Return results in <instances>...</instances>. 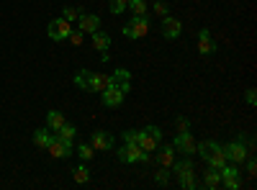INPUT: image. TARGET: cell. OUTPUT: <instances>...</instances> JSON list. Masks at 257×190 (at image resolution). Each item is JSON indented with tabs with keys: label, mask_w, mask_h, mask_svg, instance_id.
I'll return each mask as SVG.
<instances>
[{
	"label": "cell",
	"mask_w": 257,
	"mask_h": 190,
	"mask_svg": "<svg viewBox=\"0 0 257 190\" xmlns=\"http://www.w3.org/2000/svg\"><path fill=\"white\" fill-rule=\"evenodd\" d=\"M82 36H85V34H82V31H80V29H77V31H75V29H72V31H70V36H67V39H70V41H72V44H75V47H80V44H82Z\"/></svg>",
	"instance_id": "33"
},
{
	"label": "cell",
	"mask_w": 257,
	"mask_h": 190,
	"mask_svg": "<svg viewBox=\"0 0 257 190\" xmlns=\"http://www.w3.org/2000/svg\"><path fill=\"white\" fill-rule=\"evenodd\" d=\"M70 31H72V24H70V21H64L62 16L59 18H52L49 26H47V34H49L52 41H64V39L70 36Z\"/></svg>",
	"instance_id": "7"
},
{
	"label": "cell",
	"mask_w": 257,
	"mask_h": 190,
	"mask_svg": "<svg viewBox=\"0 0 257 190\" xmlns=\"http://www.w3.org/2000/svg\"><path fill=\"white\" fill-rule=\"evenodd\" d=\"M244 162H247V175H249V177H254V175H257V162H254V157H249V154H247V159H244Z\"/></svg>",
	"instance_id": "34"
},
{
	"label": "cell",
	"mask_w": 257,
	"mask_h": 190,
	"mask_svg": "<svg viewBox=\"0 0 257 190\" xmlns=\"http://www.w3.org/2000/svg\"><path fill=\"white\" fill-rule=\"evenodd\" d=\"M128 90H132V82H118V85H113V88H108V90H103V93H100V100H103L105 108H118V105L123 103V98H126Z\"/></svg>",
	"instance_id": "2"
},
{
	"label": "cell",
	"mask_w": 257,
	"mask_h": 190,
	"mask_svg": "<svg viewBox=\"0 0 257 190\" xmlns=\"http://www.w3.org/2000/svg\"><path fill=\"white\" fill-rule=\"evenodd\" d=\"M52 139H54V134H52L49 129H36V131H34V144L39 146V149H47Z\"/></svg>",
	"instance_id": "20"
},
{
	"label": "cell",
	"mask_w": 257,
	"mask_h": 190,
	"mask_svg": "<svg viewBox=\"0 0 257 190\" xmlns=\"http://www.w3.org/2000/svg\"><path fill=\"white\" fill-rule=\"evenodd\" d=\"M157 149H160L157 164H160V167H173V162H175V157H178L175 146H173V144H165V146H157Z\"/></svg>",
	"instance_id": "15"
},
{
	"label": "cell",
	"mask_w": 257,
	"mask_h": 190,
	"mask_svg": "<svg viewBox=\"0 0 257 190\" xmlns=\"http://www.w3.org/2000/svg\"><path fill=\"white\" fill-rule=\"evenodd\" d=\"M216 146H219L216 141H203V144H198V152H196V154H201V159H208L211 152L216 149Z\"/></svg>",
	"instance_id": "27"
},
{
	"label": "cell",
	"mask_w": 257,
	"mask_h": 190,
	"mask_svg": "<svg viewBox=\"0 0 257 190\" xmlns=\"http://www.w3.org/2000/svg\"><path fill=\"white\" fill-rule=\"evenodd\" d=\"M47 152H49V157H54V159H67V157H72L75 154V144L72 141H62V139H52L49 141V146H47Z\"/></svg>",
	"instance_id": "9"
},
{
	"label": "cell",
	"mask_w": 257,
	"mask_h": 190,
	"mask_svg": "<svg viewBox=\"0 0 257 190\" xmlns=\"http://www.w3.org/2000/svg\"><path fill=\"white\" fill-rule=\"evenodd\" d=\"M139 146H142V152H149V154H152V152H157L160 141H157L152 134H149V131L144 129V131H139Z\"/></svg>",
	"instance_id": "16"
},
{
	"label": "cell",
	"mask_w": 257,
	"mask_h": 190,
	"mask_svg": "<svg viewBox=\"0 0 257 190\" xmlns=\"http://www.w3.org/2000/svg\"><path fill=\"white\" fill-rule=\"evenodd\" d=\"M206 162H208V167H213V170H221V167H224L229 159H226V154H224V149H221V146H216V149L211 152V157H208Z\"/></svg>",
	"instance_id": "19"
},
{
	"label": "cell",
	"mask_w": 257,
	"mask_h": 190,
	"mask_svg": "<svg viewBox=\"0 0 257 190\" xmlns=\"http://www.w3.org/2000/svg\"><path fill=\"white\" fill-rule=\"evenodd\" d=\"M170 170L178 175V182H180L183 190H193V187L198 185V180H196V170H193V162H190V159H180V162L175 159Z\"/></svg>",
	"instance_id": "1"
},
{
	"label": "cell",
	"mask_w": 257,
	"mask_h": 190,
	"mask_svg": "<svg viewBox=\"0 0 257 190\" xmlns=\"http://www.w3.org/2000/svg\"><path fill=\"white\" fill-rule=\"evenodd\" d=\"M121 34L126 39H142L149 34V18L147 16H132V21L121 29Z\"/></svg>",
	"instance_id": "3"
},
{
	"label": "cell",
	"mask_w": 257,
	"mask_h": 190,
	"mask_svg": "<svg viewBox=\"0 0 257 190\" xmlns=\"http://www.w3.org/2000/svg\"><path fill=\"white\" fill-rule=\"evenodd\" d=\"M88 75H90V70H80V72L72 77V82H75L80 90H88Z\"/></svg>",
	"instance_id": "28"
},
{
	"label": "cell",
	"mask_w": 257,
	"mask_h": 190,
	"mask_svg": "<svg viewBox=\"0 0 257 190\" xmlns=\"http://www.w3.org/2000/svg\"><path fill=\"white\" fill-rule=\"evenodd\" d=\"M82 13H85L82 8H75V6H67V8H64V11H62V18H64V21H70V24H72V21H77V18H80Z\"/></svg>",
	"instance_id": "26"
},
{
	"label": "cell",
	"mask_w": 257,
	"mask_h": 190,
	"mask_svg": "<svg viewBox=\"0 0 257 190\" xmlns=\"http://www.w3.org/2000/svg\"><path fill=\"white\" fill-rule=\"evenodd\" d=\"M244 100H247V105H254V103H257V95H254V90H247Z\"/></svg>",
	"instance_id": "37"
},
{
	"label": "cell",
	"mask_w": 257,
	"mask_h": 190,
	"mask_svg": "<svg viewBox=\"0 0 257 190\" xmlns=\"http://www.w3.org/2000/svg\"><path fill=\"white\" fill-rule=\"evenodd\" d=\"M147 131H149V134H152V136H155L157 141H162V131L157 129V126H147Z\"/></svg>",
	"instance_id": "36"
},
{
	"label": "cell",
	"mask_w": 257,
	"mask_h": 190,
	"mask_svg": "<svg viewBox=\"0 0 257 190\" xmlns=\"http://www.w3.org/2000/svg\"><path fill=\"white\" fill-rule=\"evenodd\" d=\"M149 152H142V146L139 144H123L121 149H118V162L123 164H132V162H149Z\"/></svg>",
	"instance_id": "4"
},
{
	"label": "cell",
	"mask_w": 257,
	"mask_h": 190,
	"mask_svg": "<svg viewBox=\"0 0 257 190\" xmlns=\"http://www.w3.org/2000/svg\"><path fill=\"white\" fill-rule=\"evenodd\" d=\"M126 3H128V0H111L108 8H111V13H113V16H118V13H123V11H126Z\"/></svg>",
	"instance_id": "31"
},
{
	"label": "cell",
	"mask_w": 257,
	"mask_h": 190,
	"mask_svg": "<svg viewBox=\"0 0 257 190\" xmlns=\"http://www.w3.org/2000/svg\"><path fill=\"white\" fill-rule=\"evenodd\" d=\"M57 134V139H62V141H75V136H77V129L72 123H64L59 131H54Z\"/></svg>",
	"instance_id": "23"
},
{
	"label": "cell",
	"mask_w": 257,
	"mask_h": 190,
	"mask_svg": "<svg viewBox=\"0 0 257 190\" xmlns=\"http://www.w3.org/2000/svg\"><path fill=\"white\" fill-rule=\"evenodd\" d=\"M162 36L165 39H178L180 36V31H183V21L180 18H175V16H165L162 18Z\"/></svg>",
	"instance_id": "11"
},
{
	"label": "cell",
	"mask_w": 257,
	"mask_h": 190,
	"mask_svg": "<svg viewBox=\"0 0 257 190\" xmlns=\"http://www.w3.org/2000/svg\"><path fill=\"white\" fill-rule=\"evenodd\" d=\"M203 187L206 190H216V187H221V175H219V170H211L206 172V177H203Z\"/></svg>",
	"instance_id": "21"
},
{
	"label": "cell",
	"mask_w": 257,
	"mask_h": 190,
	"mask_svg": "<svg viewBox=\"0 0 257 190\" xmlns=\"http://www.w3.org/2000/svg\"><path fill=\"white\" fill-rule=\"evenodd\" d=\"M77 29H80L82 34L98 31V29H100V16H95V13H82V16L77 18Z\"/></svg>",
	"instance_id": "13"
},
{
	"label": "cell",
	"mask_w": 257,
	"mask_h": 190,
	"mask_svg": "<svg viewBox=\"0 0 257 190\" xmlns=\"http://www.w3.org/2000/svg\"><path fill=\"white\" fill-rule=\"evenodd\" d=\"M123 144H139V131H134V129L123 131Z\"/></svg>",
	"instance_id": "32"
},
{
	"label": "cell",
	"mask_w": 257,
	"mask_h": 190,
	"mask_svg": "<svg viewBox=\"0 0 257 190\" xmlns=\"http://www.w3.org/2000/svg\"><path fill=\"white\" fill-rule=\"evenodd\" d=\"M64 123H67V121H64L62 111H49V113H47V129H49L52 134H54V131H59Z\"/></svg>",
	"instance_id": "18"
},
{
	"label": "cell",
	"mask_w": 257,
	"mask_h": 190,
	"mask_svg": "<svg viewBox=\"0 0 257 190\" xmlns=\"http://www.w3.org/2000/svg\"><path fill=\"white\" fill-rule=\"evenodd\" d=\"M113 144H116V139H113L108 131H93V136H90V146H93L95 152L113 149Z\"/></svg>",
	"instance_id": "12"
},
{
	"label": "cell",
	"mask_w": 257,
	"mask_h": 190,
	"mask_svg": "<svg viewBox=\"0 0 257 190\" xmlns=\"http://www.w3.org/2000/svg\"><path fill=\"white\" fill-rule=\"evenodd\" d=\"M126 11H132V16H147V3L144 0H128Z\"/></svg>",
	"instance_id": "24"
},
{
	"label": "cell",
	"mask_w": 257,
	"mask_h": 190,
	"mask_svg": "<svg viewBox=\"0 0 257 190\" xmlns=\"http://www.w3.org/2000/svg\"><path fill=\"white\" fill-rule=\"evenodd\" d=\"M113 85H118L113 75H103V72H90L88 75V93H103V90H108Z\"/></svg>",
	"instance_id": "5"
},
{
	"label": "cell",
	"mask_w": 257,
	"mask_h": 190,
	"mask_svg": "<svg viewBox=\"0 0 257 190\" xmlns=\"http://www.w3.org/2000/svg\"><path fill=\"white\" fill-rule=\"evenodd\" d=\"M221 149H224V154H226V159L229 162H234V164H242L244 159H247V146L242 144V141H229L226 146H221Z\"/></svg>",
	"instance_id": "10"
},
{
	"label": "cell",
	"mask_w": 257,
	"mask_h": 190,
	"mask_svg": "<svg viewBox=\"0 0 257 190\" xmlns=\"http://www.w3.org/2000/svg\"><path fill=\"white\" fill-rule=\"evenodd\" d=\"M175 129H178V131H188V129H190L188 118H183V116H180V118H175Z\"/></svg>",
	"instance_id": "35"
},
{
	"label": "cell",
	"mask_w": 257,
	"mask_h": 190,
	"mask_svg": "<svg viewBox=\"0 0 257 190\" xmlns=\"http://www.w3.org/2000/svg\"><path fill=\"white\" fill-rule=\"evenodd\" d=\"M75 152H77V157H80L82 162H88V159L95 157V149H93L90 144H77V149H75Z\"/></svg>",
	"instance_id": "25"
},
{
	"label": "cell",
	"mask_w": 257,
	"mask_h": 190,
	"mask_svg": "<svg viewBox=\"0 0 257 190\" xmlns=\"http://www.w3.org/2000/svg\"><path fill=\"white\" fill-rule=\"evenodd\" d=\"M173 146H175V152H183L185 157H193V154L198 152V141L193 139V134H190V131H178V136H175Z\"/></svg>",
	"instance_id": "8"
},
{
	"label": "cell",
	"mask_w": 257,
	"mask_h": 190,
	"mask_svg": "<svg viewBox=\"0 0 257 190\" xmlns=\"http://www.w3.org/2000/svg\"><path fill=\"white\" fill-rule=\"evenodd\" d=\"M152 13L165 18V16H170V6H167V3H162V0H155V3H152Z\"/></svg>",
	"instance_id": "30"
},
{
	"label": "cell",
	"mask_w": 257,
	"mask_h": 190,
	"mask_svg": "<svg viewBox=\"0 0 257 190\" xmlns=\"http://www.w3.org/2000/svg\"><path fill=\"white\" fill-rule=\"evenodd\" d=\"M219 175H221V185L224 187H229V190H239L242 187V180H239V164H224L221 170H219Z\"/></svg>",
	"instance_id": "6"
},
{
	"label": "cell",
	"mask_w": 257,
	"mask_h": 190,
	"mask_svg": "<svg viewBox=\"0 0 257 190\" xmlns=\"http://www.w3.org/2000/svg\"><path fill=\"white\" fill-rule=\"evenodd\" d=\"M155 182H157V185H162V187L170 182V167H160L157 175H155Z\"/></svg>",
	"instance_id": "29"
},
{
	"label": "cell",
	"mask_w": 257,
	"mask_h": 190,
	"mask_svg": "<svg viewBox=\"0 0 257 190\" xmlns=\"http://www.w3.org/2000/svg\"><path fill=\"white\" fill-rule=\"evenodd\" d=\"M90 39H93V47H95L98 52H105V49L111 47V36L105 34V31H100V29H98V31H93V34H90Z\"/></svg>",
	"instance_id": "17"
},
{
	"label": "cell",
	"mask_w": 257,
	"mask_h": 190,
	"mask_svg": "<svg viewBox=\"0 0 257 190\" xmlns=\"http://www.w3.org/2000/svg\"><path fill=\"white\" fill-rule=\"evenodd\" d=\"M72 180L77 182V185H85V182H90V170L85 164H77L75 170H72Z\"/></svg>",
	"instance_id": "22"
},
{
	"label": "cell",
	"mask_w": 257,
	"mask_h": 190,
	"mask_svg": "<svg viewBox=\"0 0 257 190\" xmlns=\"http://www.w3.org/2000/svg\"><path fill=\"white\" fill-rule=\"evenodd\" d=\"M219 47H216V41L211 39V31L208 29H201L198 31V52L203 54V57H208V54H213Z\"/></svg>",
	"instance_id": "14"
}]
</instances>
